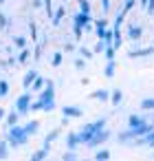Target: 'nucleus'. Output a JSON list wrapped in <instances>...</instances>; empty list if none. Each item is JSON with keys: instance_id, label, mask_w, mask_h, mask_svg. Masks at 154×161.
Segmentation results:
<instances>
[{"instance_id": "1", "label": "nucleus", "mask_w": 154, "mask_h": 161, "mask_svg": "<svg viewBox=\"0 0 154 161\" xmlns=\"http://www.w3.org/2000/svg\"><path fill=\"white\" fill-rule=\"evenodd\" d=\"M53 108H55V82L46 80L44 88L40 91V99H38V102H31V106H29V113H35V110L51 113Z\"/></svg>"}, {"instance_id": "2", "label": "nucleus", "mask_w": 154, "mask_h": 161, "mask_svg": "<svg viewBox=\"0 0 154 161\" xmlns=\"http://www.w3.org/2000/svg\"><path fill=\"white\" fill-rule=\"evenodd\" d=\"M5 139H7L9 148H20V146H24V143L29 141V135H27L24 126L16 124V126H9V132H7Z\"/></svg>"}, {"instance_id": "3", "label": "nucleus", "mask_w": 154, "mask_h": 161, "mask_svg": "<svg viewBox=\"0 0 154 161\" xmlns=\"http://www.w3.org/2000/svg\"><path fill=\"white\" fill-rule=\"evenodd\" d=\"M106 126V119H97V121H93V124H86L84 128H82V132H77V137H79V143H86L99 128H104Z\"/></svg>"}, {"instance_id": "4", "label": "nucleus", "mask_w": 154, "mask_h": 161, "mask_svg": "<svg viewBox=\"0 0 154 161\" xmlns=\"http://www.w3.org/2000/svg\"><path fill=\"white\" fill-rule=\"evenodd\" d=\"M108 139H110V132H108V130H104V128H99V130H97V132H95V135H93L84 146H88V148H97L99 143H104V141H108Z\"/></svg>"}, {"instance_id": "5", "label": "nucleus", "mask_w": 154, "mask_h": 161, "mask_svg": "<svg viewBox=\"0 0 154 161\" xmlns=\"http://www.w3.org/2000/svg\"><path fill=\"white\" fill-rule=\"evenodd\" d=\"M29 106H31V93L27 91V93H22V95L16 99V110H18L20 115H27V113H29Z\"/></svg>"}, {"instance_id": "6", "label": "nucleus", "mask_w": 154, "mask_h": 161, "mask_svg": "<svg viewBox=\"0 0 154 161\" xmlns=\"http://www.w3.org/2000/svg\"><path fill=\"white\" fill-rule=\"evenodd\" d=\"M62 113H64V117H82V108L79 106H64Z\"/></svg>"}, {"instance_id": "7", "label": "nucleus", "mask_w": 154, "mask_h": 161, "mask_svg": "<svg viewBox=\"0 0 154 161\" xmlns=\"http://www.w3.org/2000/svg\"><path fill=\"white\" fill-rule=\"evenodd\" d=\"M90 97H93V99H97V102H108V99H110V91H106V88H99V91H95Z\"/></svg>"}, {"instance_id": "8", "label": "nucleus", "mask_w": 154, "mask_h": 161, "mask_svg": "<svg viewBox=\"0 0 154 161\" xmlns=\"http://www.w3.org/2000/svg\"><path fill=\"white\" fill-rule=\"evenodd\" d=\"M38 77V71L35 69H31V71H27V75H24V82H22V86H24V91H29V86H31V82Z\"/></svg>"}, {"instance_id": "9", "label": "nucleus", "mask_w": 154, "mask_h": 161, "mask_svg": "<svg viewBox=\"0 0 154 161\" xmlns=\"http://www.w3.org/2000/svg\"><path fill=\"white\" fill-rule=\"evenodd\" d=\"M66 146H68V150H77V146H79V137H77V132H73V135L66 137Z\"/></svg>"}, {"instance_id": "10", "label": "nucleus", "mask_w": 154, "mask_h": 161, "mask_svg": "<svg viewBox=\"0 0 154 161\" xmlns=\"http://www.w3.org/2000/svg\"><path fill=\"white\" fill-rule=\"evenodd\" d=\"M150 53H154V47H150V49H136V51H130L128 55L130 58H143V55H150Z\"/></svg>"}, {"instance_id": "11", "label": "nucleus", "mask_w": 154, "mask_h": 161, "mask_svg": "<svg viewBox=\"0 0 154 161\" xmlns=\"http://www.w3.org/2000/svg\"><path fill=\"white\" fill-rule=\"evenodd\" d=\"M24 130H27V135H29V137H33V135L40 130V121H35V119H33V121H29V124L24 126Z\"/></svg>"}, {"instance_id": "12", "label": "nucleus", "mask_w": 154, "mask_h": 161, "mask_svg": "<svg viewBox=\"0 0 154 161\" xmlns=\"http://www.w3.org/2000/svg\"><path fill=\"white\" fill-rule=\"evenodd\" d=\"M44 84H46V80H42V77H35V80L31 82V86H29V88H31V91H35V93H40V91L44 88Z\"/></svg>"}, {"instance_id": "13", "label": "nucleus", "mask_w": 154, "mask_h": 161, "mask_svg": "<svg viewBox=\"0 0 154 161\" xmlns=\"http://www.w3.org/2000/svg\"><path fill=\"white\" fill-rule=\"evenodd\" d=\"M20 121V113L18 110H11L9 115H7V126H16Z\"/></svg>"}, {"instance_id": "14", "label": "nucleus", "mask_w": 154, "mask_h": 161, "mask_svg": "<svg viewBox=\"0 0 154 161\" xmlns=\"http://www.w3.org/2000/svg\"><path fill=\"white\" fill-rule=\"evenodd\" d=\"M46 157H49V148H46V146H44V148H40L35 154H31V159H33V161H40V159H46Z\"/></svg>"}, {"instance_id": "15", "label": "nucleus", "mask_w": 154, "mask_h": 161, "mask_svg": "<svg viewBox=\"0 0 154 161\" xmlns=\"http://www.w3.org/2000/svg\"><path fill=\"white\" fill-rule=\"evenodd\" d=\"M9 157V143H7V139H3L0 141V159H7Z\"/></svg>"}, {"instance_id": "16", "label": "nucleus", "mask_w": 154, "mask_h": 161, "mask_svg": "<svg viewBox=\"0 0 154 161\" xmlns=\"http://www.w3.org/2000/svg\"><path fill=\"white\" fill-rule=\"evenodd\" d=\"M141 33H143V31H141V27H130L128 38H130V40H139V38H141Z\"/></svg>"}, {"instance_id": "17", "label": "nucleus", "mask_w": 154, "mask_h": 161, "mask_svg": "<svg viewBox=\"0 0 154 161\" xmlns=\"http://www.w3.org/2000/svg\"><path fill=\"white\" fill-rule=\"evenodd\" d=\"M114 69H117V62H114V60H108V66H106L104 75H106V77H112V75H114Z\"/></svg>"}, {"instance_id": "18", "label": "nucleus", "mask_w": 154, "mask_h": 161, "mask_svg": "<svg viewBox=\"0 0 154 161\" xmlns=\"http://www.w3.org/2000/svg\"><path fill=\"white\" fill-rule=\"evenodd\" d=\"M121 99H123V93H121V91H112V93H110V102H112L114 106H119Z\"/></svg>"}, {"instance_id": "19", "label": "nucleus", "mask_w": 154, "mask_h": 161, "mask_svg": "<svg viewBox=\"0 0 154 161\" xmlns=\"http://www.w3.org/2000/svg\"><path fill=\"white\" fill-rule=\"evenodd\" d=\"M141 108H143V110H154V97H145V99L141 102Z\"/></svg>"}, {"instance_id": "20", "label": "nucleus", "mask_w": 154, "mask_h": 161, "mask_svg": "<svg viewBox=\"0 0 154 161\" xmlns=\"http://www.w3.org/2000/svg\"><path fill=\"white\" fill-rule=\"evenodd\" d=\"M95 159H97V161H101V159L106 161V159H110V152H108L106 148H101V150H97V152H95Z\"/></svg>"}, {"instance_id": "21", "label": "nucleus", "mask_w": 154, "mask_h": 161, "mask_svg": "<svg viewBox=\"0 0 154 161\" xmlns=\"http://www.w3.org/2000/svg\"><path fill=\"white\" fill-rule=\"evenodd\" d=\"M57 135H60V128H55V130H51V132L46 135V139H44V146L49 148V143H51V141H53V139H55Z\"/></svg>"}, {"instance_id": "22", "label": "nucleus", "mask_w": 154, "mask_h": 161, "mask_svg": "<svg viewBox=\"0 0 154 161\" xmlns=\"http://www.w3.org/2000/svg\"><path fill=\"white\" fill-rule=\"evenodd\" d=\"M64 14H66V9H64V7H60V9H57V14L53 16V22H55V25H60V22H62V18H64Z\"/></svg>"}, {"instance_id": "23", "label": "nucleus", "mask_w": 154, "mask_h": 161, "mask_svg": "<svg viewBox=\"0 0 154 161\" xmlns=\"http://www.w3.org/2000/svg\"><path fill=\"white\" fill-rule=\"evenodd\" d=\"M79 9H82V14H90V3L88 0H79Z\"/></svg>"}, {"instance_id": "24", "label": "nucleus", "mask_w": 154, "mask_h": 161, "mask_svg": "<svg viewBox=\"0 0 154 161\" xmlns=\"http://www.w3.org/2000/svg\"><path fill=\"white\" fill-rule=\"evenodd\" d=\"M7 93H9V84L5 80H0V97H5Z\"/></svg>"}, {"instance_id": "25", "label": "nucleus", "mask_w": 154, "mask_h": 161, "mask_svg": "<svg viewBox=\"0 0 154 161\" xmlns=\"http://www.w3.org/2000/svg\"><path fill=\"white\" fill-rule=\"evenodd\" d=\"M79 55H82L84 60H90V58H93V51H88V49L82 47V49H79Z\"/></svg>"}, {"instance_id": "26", "label": "nucleus", "mask_w": 154, "mask_h": 161, "mask_svg": "<svg viewBox=\"0 0 154 161\" xmlns=\"http://www.w3.org/2000/svg\"><path fill=\"white\" fill-rule=\"evenodd\" d=\"M13 42H16L20 49H24V44H27V40H24V38H20V36H18V38H13Z\"/></svg>"}, {"instance_id": "27", "label": "nucleus", "mask_w": 154, "mask_h": 161, "mask_svg": "<svg viewBox=\"0 0 154 161\" xmlns=\"http://www.w3.org/2000/svg\"><path fill=\"white\" fill-rule=\"evenodd\" d=\"M62 64V53H55L53 55V66H60Z\"/></svg>"}, {"instance_id": "28", "label": "nucleus", "mask_w": 154, "mask_h": 161, "mask_svg": "<svg viewBox=\"0 0 154 161\" xmlns=\"http://www.w3.org/2000/svg\"><path fill=\"white\" fill-rule=\"evenodd\" d=\"M84 66H86V62H84V58H79V60H75V69H77V71H82Z\"/></svg>"}, {"instance_id": "29", "label": "nucleus", "mask_w": 154, "mask_h": 161, "mask_svg": "<svg viewBox=\"0 0 154 161\" xmlns=\"http://www.w3.org/2000/svg\"><path fill=\"white\" fill-rule=\"evenodd\" d=\"M44 5H46V14H49V18L53 16V9H51V0H44Z\"/></svg>"}, {"instance_id": "30", "label": "nucleus", "mask_w": 154, "mask_h": 161, "mask_svg": "<svg viewBox=\"0 0 154 161\" xmlns=\"http://www.w3.org/2000/svg\"><path fill=\"white\" fill-rule=\"evenodd\" d=\"M27 60H29V51H27V49H24V51H22V53H20V62H27Z\"/></svg>"}, {"instance_id": "31", "label": "nucleus", "mask_w": 154, "mask_h": 161, "mask_svg": "<svg viewBox=\"0 0 154 161\" xmlns=\"http://www.w3.org/2000/svg\"><path fill=\"white\" fill-rule=\"evenodd\" d=\"M147 3H150V5H145L147 7V14H154V0H147Z\"/></svg>"}, {"instance_id": "32", "label": "nucleus", "mask_w": 154, "mask_h": 161, "mask_svg": "<svg viewBox=\"0 0 154 161\" xmlns=\"http://www.w3.org/2000/svg\"><path fill=\"white\" fill-rule=\"evenodd\" d=\"M101 5H104V11H108L110 9V0H101Z\"/></svg>"}, {"instance_id": "33", "label": "nucleus", "mask_w": 154, "mask_h": 161, "mask_svg": "<svg viewBox=\"0 0 154 161\" xmlns=\"http://www.w3.org/2000/svg\"><path fill=\"white\" fill-rule=\"evenodd\" d=\"M5 22H7V18H5V16H0V27H5Z\"/></svg>"}, {"instance_id": "34", "label": "nucleus", "mask_w": 154, "mask_h": 161, "mask_svg": "<svg viewBox=\"0 0 154 161\" xmlns=\"http://www.w3.org/2000/svg\"><path fill=\"white\" fill-rule=\"evenodd\" d=\"M5 117V108H0V119H3Z\"/></svg>"}, {"instance_id": "35", "label": "nucleus", "mask_w": 154, "mask_h": 161, "mask_svg": "<svg viewBox=\"0 0 154 161\" xmlns=\"http://www.w3.org/2000/svg\"><path fill=\"white\" fill-rule=\"evenodd\" d=\"M141 5H143V7H145V5H147V0H141Z\"/></svg>"}]
</instances>
